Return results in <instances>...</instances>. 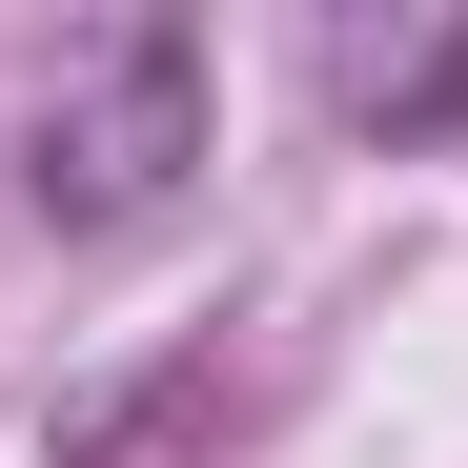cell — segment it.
Segmentation results:
<instances>
[{
    "mask_svg": "<svg viewBox=\"0 0 468 468\" xmlns=\"http://www.w3.org/2000/svg\"><path fill=\"white\" fill-rule=\"evenodd\" d=\"M184 164H204V21H102L82 61H61L41 143H21V204L102 245V224H164Z\"/></svg>",
    "mask_w": 468,
    "mask_h": 468,
    "instance_id": "obj_1",
    "label": "cell"
},
{
    "mask_svg": "<svg viewBox=\"0 0 468 468\" xmlns=\"http://www.w3.org/2000/svg\"><path fill=\"white\" fill-rule=\"evenodd\" d=\"M346 102H367L387 143H408V122H468V41H408V61H387V41H346Z\"/></svg>",
    "mask_w": 468,
    "mask_h": 468,
    "instance_id": "obj_2",
    "label": "cell"
}]
</instances>
